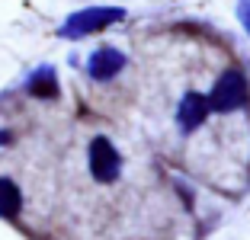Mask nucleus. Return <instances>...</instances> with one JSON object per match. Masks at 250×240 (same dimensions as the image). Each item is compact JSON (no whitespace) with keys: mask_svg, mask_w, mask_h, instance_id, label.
<instances>
[{"mask_svg":"<svg viewBox=\"0 0 250 240\" xmlns=\"http://www.w3.org/2000/svg\"><path fill=\"white\" fill-rule=\"evenodd\" d=\"M208 100H212V109L215 112H237L247 106L250 100V87H247V77H244L241 71H225L218 80H215L212 93H208Z\"/></svg>","mask_w":250,"mask_h":240,"instance_id":"obj_1","label":"nucleus"},{"mask_svg":"<svg viewBox=\"0 0 250 240\" xmlns=\"http://www.w3.org/2000/svg\"><path fill=\"white\" fill-rule=\"evenodd\" d=\"M122 16H125V13H122L119 7H90V10H81V13H74L71 20L64 22L61 36H67V39L90 36V32H96V29H103V26H109V22H119Z\"/></svg>","mask_w":250,"mask_h":240,"instance_id":"obj_2","label":"nucleus"},{"mask_svg":"<svg viewBox=\"0 0 250 240\" xmlns=\"http://www.w3.org/2000/svg\"><path fill=\"white\" fill-rule=\"evenodd\" d=\"M87 163H90V173H93L96 182H112L122 173V157H119V151L109 144V138H93L90 141Z\"/></svg>","mask_w":250,"mask_h":240,"instance_id":"obj_3","label":"nucleus"},{"mask_svg":"<svg viewBox=\"0 0 250 240\" xmlns=\"http://www.w3.org/2000/svg\"><path fill=\"white\" fill-rule=\"evenodd\" d=\"M212 112V100L202 93H186L183 102H180V109H177V122L183 131H196L199 125L206 122V116Z\"/></svg>","mask_w":250,"mask_h":240,"instance_id":"obj_4","label":"nucleus"},{"mask_svg":"<svg viewBox=\"0 0 250 240\" xmlns=\"http://www.w3.org/2000/svg\"><path fill=\"white\" fill-rule=\"evenodd\" d=\"M122 67H125V55L116 51V48H96L87 61V71H90L93 80H109V77H116Z\"/></svg>","mask_w":250,"mask_h":240,"instance_id":"obj_5","label":"nucleus"},{"mask_svg":"<svg viewBox=\"0 0 250 240\" xmlns=\"http://www.w3.org/2000/svg\"><path fill=\"white\" fill-rule=\"evenodd\" d=\"M20 208H22V196L16 189V182L7 180V176H0V218L13 221L20 215Z\"/></svg>","mask_w":250,"mask_h":240,"instance_id":"obj_6","label":"nucleus"},{"mask_svg":"<svg viewBox=\"0 0 250 240\" xmlns=\"http://www.w3.org/2000/svg\"><path fill=\"white\" fill-rule=\"evenodd\" d=\"M29 93L39 100H55L58 96V77H55L52 67H39L29 77Z\"/></svg>","mask_w":250,"mask_h":240,"instance_id":"obj_7","label":"nucleus"},{"mask_svg":"<svg viewBox=\"0 0 250 240\" xmlns=\"http://www.w3.org/2000/svg\"><path fill=\"white\" fill-rule=\"evenodd\" d=\"M237 16H241L244 29L250 32V0H241V7H237Z\"/></svg>","mask_w":250,"mask_h":240,"instance_id":"obj_8","label":"nucleus"},{"mask_svg":"<svg viewBox=\"0 0 250 240\" xmlns=\"http://www.w3.org/2000/svg\"><path fill=\"white\" fill-rule=\"evenodd\" d=\"M7 141H10V135H7V131H0V144H7Z\"/></svg>","mask_w":250,"mask_h":240,"instance_id":"obj_9","label":"nucleus"}]
</instances>
